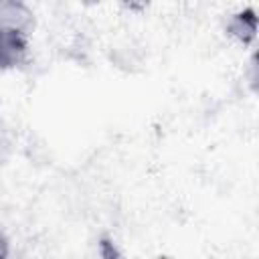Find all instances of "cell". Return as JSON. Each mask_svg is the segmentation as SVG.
Here are the masks:
<instances>
[{"label": "cell", "mask_w": 259, "mask_h": 259, "mask_svg": "<svg viewBox=\"0 0 259 259\" xmlns=\"http://www.w3.org/2000/svg\"><path fill=\"white\" fill-rule=\"evenodd\" d=\"M32 24V12L22 2H0V26L2 28H14L28 34V28Z\"/></svg>", "instance_id": "cell-2"}, {"label": "cell", "mask_w": 259, "mask_h": 259, "mask_svg": "<svg viewBox=\"0 0 259 259\" xmlns=\"http://www.w3.org/2000/svg\"><path fill=\"white\" fill-rule=\"evenodd\" d=\"M101 257H103V259H121L117 247H115L109 239H103V241H101Z\"/></svg>", "instance_id": "cell-4"}, {"label": "cell", "mask_w": 259, "mask_h": 259, "mask_svg": "<svg viewBox=\"0 0 259 259\" xmlns=\"http://www.w3.org/2000/svg\"><path fill=\"white\" fill-rule=\"evenodd\" d=\"M28 55L26 32L0 26V69H10L20 65Z\"/></svg>", "instance_id": "cell-1"}, {"label": "cell", "mask_w": 259, "mask_h": 259, "mask_svg": "<svg viewBox=\"0 0 259 259\" xmlns=\"http://www.w3.org/2000/svg\"><path fill=\"white\" fill-rule=\"evenodd\" d=\"M255 30H257V16L251 8L235 14V18L231 20V32L241 40H251L255 36Z\"/></svg>", "instance_id": "cell-3"}, {"label": "cell", "mask_w": 259, "mask_h": 259, "mask_svg": "<svg viewBox=\"0 0 259 259\" xmlns=\"http://www.w3.org/2000/svg\"><path fill=\"white\" fill-rule=\"evenodd\" d=\"M8 251H10L8 239H6V235L0 231V259H6V257H8Z\"/></svg>", "instance_id": "cell-5"}]
</instances>
